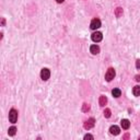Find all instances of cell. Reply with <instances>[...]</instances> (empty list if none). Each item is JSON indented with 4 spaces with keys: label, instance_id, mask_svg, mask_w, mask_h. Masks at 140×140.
Here are the masks:
<instances>
[{
    "label": "cell",
    "instance_id": "cell-1",
    "mask_svg": "<svg viewBox=\"0 0 140 140\" xmlns=\"http://www.w3.org/2000/svg\"><path fill=\"white\" fill-rule=\"evenodd\" d=\"M9 120L12 124H15L18 120V111H15L14 108H12L10 112H9Z\"/></svg>",
    "mask_w": 140,
    "mask_h": 140
},
{
    "label": "cell",
    "instance_id": "cell-2",
    "mask_svg": "<svg viewBox=\"0 0 140 140\" xmlns=\"http://www.w3.org/2000/svg\"><path fill=\"white\" fill-rule=\"evenodd\" d=\"M115 70L113 69V68H110L108 70H107V71H106V73H105V80L106 81H112V80H113V79L115 78Z\"/></svg>",
    "mask_w": 140,
    "mask_h": 140
},
{
    "label": "cell",
    "instance_id": "cell-3",
    "mask_svg": "<svg viewBox=\"0 0 140 140\" xmlns=\"http://www.w3.org/2000/svg\"><path fill=\"white\" fill-rule=\"evenodd\" d=\"M50 77V71L47 69V68H44V69H42V71H41V78L43 79L44 81L46 80H48Z\"/></svg>",
    "mask_w": 140,
    "mask_h": 140
},
{
    "label": "cell",
    "instance_id": "cell-4",
    "mask_svg": "<svg viewBox=\"0 0 140 140\" xmlns=\"http://www.w3.org/2000/svg\"><path fill=\"white\" fill-rule=\"evenodd\" d=\"M90 27L92 30H97L101 27V21L99 19H93L91 21V24H90Z\"/></svg>",
    "mask_w": 140,
    "mask_h": 140
},
{
    "label": "cell",
    "instance_id": "cell-5",
    "mask_svg": "<svg viewBox=\"0 0 140 140\" xmlns=\"http://www.w3.org/2000/svg\"><path fill=\"white\" fill-rule=\"evenodd\" d=\"M94 124H95V119L94 118H89L87 122L84 123V128L87 130H90L91 128L94 127Z\"/></svg>",
    "mask_w": 140,
    "mask_h": 140
},
{
    "label": "cell",
    "instance_id": "cell-6",
    "mask_svg": "<svg viewBox=\"0 0 140 140\" xmlns=\"http://www.w3.org/2000/svg\"><path fill=\"white\" fill-rule=\"evenodd\" d=\"M92 41L95 42V43H97V42H101L102 38H103V35H102L101 32H94V33L92 34Z\"/></svg>",
    "mask_w": 140,
    "mask_h": 140
},
{
    "label": "cell",
    "instance_id": "cell-7",
    "mask_svg": "<svg viewBox=\"0 0 140 140\" xmlns=\"http://www.w3.org/2000/svg\"><path fill=\"white\" fill-rule=\"evenodd\" d=\"M119 131H120V129H119L118 126H116V125L112 126V127L110 128V133L112 135H114V136H117V135L119 134Z\"/></svg>",
    "mask_w": 140,
    "mask_h": 140
},
{
    "label": "cell",
    "instance_id": "cell-8",
    "mask_svg": "<svg viewBox=\"0 0 140 140\" xmlns=\"http://www.w3.org/2000/svg\"><path fill=\"white\" fill-rule=\"evenodd\" d=\"M90 52L93 54V55H97L100 53V47L97 45H92L90 47Z\"/></svg>",
    "mask_w": 140,
    "mask_h": 140
},
{
    "label": "cell",
    "instance_id": "cell-9",
    "mask_svg": "<svg viewBox=\"0 0 140 140\" xmlns=\"http://www.w3.org/2000/svg\"><path fill=\"white\" fill-rule=\"evenodd\" d=\"M120 124H122L123 129H128V128L130 127V122H129L128 119H122Z\"/></svg>",
    "mask_w": 140,
    "mask_h": 140
},
{
    "label": "cell",
    "instance_id": "cell-10",
    "mask_svg": "<svg viewBox=\"0 0 140 140\" xmlns=\"http://www.w3.org/2000/svg\"><path fill=\"white\" fill-rule=\"evenodd\" d=\"M106 103H107V97L105 95H101L100 96V106L103 107L106 105Z\"/></svg>",
    "mask_w": 140,
    "mask_h": 140
},
{
    "label": "cell",
    "instance_id": "cell-11",
    "mask_svg": "<svg viewBox=\"0 0 140 140\" xmlns=\"http://www.w3.org/2000/svg\"><path fill=\"white\" fill-rule=\"evenodd\" d=\"M112 94H113L114 97H119L120 94H122V91H120L119 89H114V90L112 91Z\"/></svg>",
    "mask_w": 140,
    "mask_h": 140
},
{
    "label": "cell",
    "instance_id": "cell-12",
    "mask_svg": "<svg viewBox=\"0 0 140 140\" xmlns=\"http://www.w3.org/2000/svg\"><path fill=\"white\" fill-rule=\"evenodd\" d=\"M133 93L135 96H139L140 95V85H136L133 89Z\"/></svg>",
    "mask_w": 140,
    "mask_h": 140
},
{
    "label": "cell",
    "instance_id": "cell-13",
    "mask_svg": "<svg viewBox=\"0 0 140 140\" xmlns=\"http://www.w3.org/2000/svg\"><path fill=\"white\" fill-rule=\"evenodd\" d=\"M15 133H17V128L14 127V126H12V127H10V128H9V130H8L9 136H14Z\"/></svg>",
    "mask_w": 140,
    "mask_h": 140
},
{
    "label": "cell",
    "instance_id": "cell-14",
    "mask_svg": "<svg viewBox=\"0 0 140 140\" xmlns=\"http://www.w3.org/2000/svg\"><path fill=\"white\" fill-rule=\"evenodd\" d=\"M122 14H123V9H122V8H117V9H116V11H115V15L117 17V18H119Z\"/></svg>",
    "mask_w": 140,
    "mask_h": 140
},
{
    "label": "cell",
    "instance_id": "cell-15",
    "mask_svg": "<svg viewBox=\"0 0 140 140\" xmlns=\"http://www.w3.org/2000/svg\"><path fill=\"white\" fill-rule=\"evenodd\" d=\"M104 116L106 118H110L111 117V110L110 108H105V111H104Z\"/></svg>",
    "mask_w": 140,
    "mask_h": 140
},
{
    "label": "cell",
    "instance_id": "cell-16",
    "mask_svg": "<svg viewBox=\"0 0 140 140\" xmlns=\"http://www.w3.org/2000/svg\"><path fill=\"white\" fill-rule=\"evenodd\" d=\"M89 110H90V106H89V104L84 103L82 105V112H88Z\"/></svg>",
    "mask_w": 140,
    "mask_h": 140
},
{
    "label": "cell",
    "instance_id": "cell-17",
    "mask_svg": "<svg viewBox=\"0 0 140 140\" xmlns=\"http://www.w3.org/2000/svg\"><path fill=\"white\" fill-rule=\"evenodd\" d=\"M84 139H85V140H87V139H94V137H93L92 135L88 134V135H85V136H84Z\"/></svg>",
    "mask_w": 140,
    "mask_h": 140
},
{
    "label": "cell",
    "instance_id": "cell-18",
    "mask_svg": "<svg viewBox=\"0 0 140 140\" xmlns=\"http://www.w3.org/2000/svg\"><path fill=\"white\" fill-rule=\"evenodd\" d=\"M136 67H137V69H140V59H138L136 61Z\"/></svg>",
    "mask_w": 140,
    "mask_h": 140
},
{
    "label": "cell",
    "instance_id": "cell-19",
    "mask_svg": "<svg viewBox=\"0 0 140 140\" xmlns=\"http://www.w3.org/2000/svg\"><path fill=\"white\" fill-rule=\"evenodd\" d=\"M135 79H136V81L140 82V76H139V74H138V76H136V77H135Z\"/></svg>",
    "mask_w": 140,
    "mask_h": 140
},
{
    "label": "cell",
    "instance_id": "cell-20",
    "mask_svg": "<svg viewBox=\"0 0 140 140\" xmlns=\"http://www.w3.org/2000/svg\"><path fill=\"white\" fill-rule=\"evenodd\" d=\"M124 138H125V139H127V138H129V135H128V134H127V135H125V136H124Z\"/></svg>",
    "mask_w": 140,
    "mask_h": 140
},
{
    "label": "cell",
    "instance_id": "cell-21",
    "mask_svg": "<svg viewBox=\"0 0 140 140\" xmlns=\"http://www.w3.org/2000/svg\"><path fill=\"white\" fill-rule=\"evenodd\" d=\"M56 1H57L58 3H61V2H64V0H56Z\"/></svg>",
    "mask_w": 140,
    "mask_h": 140
}]
</instances>
